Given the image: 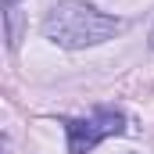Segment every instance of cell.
<instances>
[{
    "instance_id": "obj_3",
    "label": "cell",
    "mask_w": 154,
    "mask_h": 154,
    "mask_svg": "<svg viewBox=\"0 0 154 154\" xmlns=\"http://www.w3.org/2000/svg\"><path fill=\"white\" fill-rule=\"evenodd\" d=\"M14 4H18V0H4V7H14Z\"/></svg>"
},
{
    "instance_id": "obj_1",
    "label": "cell",
    "mask_w": 154,
    "mask_h": 154,
    "mask_svg": "<svg viewBox=\"0 0 154 154\" xmlns=\"http://www.w3.org/2000/svg\"><path fill=\"white\" fill-rule=\"evenodd\" d=\"M125 29V22L115 14H104L93 4L82 0H61L50 7V14L43 18V36L65 50H82V47H97L104 39L118 36Z\"/></svg>"
},
{
    "instance_id": "obj_4",
    "label": "cell",
    "mask_w": 154,
    "mask_h": 154,
    "mask_svg": "<svg viewBox=\"0 0 154 154\" xmlns=\"http://www.w3.org/2000/svg\"><path fill=\"white\" fill-rule=\"evenodd\" d=\"M151 47H154V29H151Z\"/></svg>"
},
{
    "instance_id": "obj_2",
    "label": "cell",
    "mask_w": 154,
    "mask_h": 154,
    "mask_svg": "<svg viewBox=\"0 0 154 154\" xmlns=\"http://www.w3.org/2000/svg\"><path fill=\"white\" fill-rule=\"evenodd\" d=\"M65 129H68V151L86 154V151H93L100 140H108V136H122L125 133V115L118 108H100L90 118H68Z\"/></svg>"
}]
</instances>
